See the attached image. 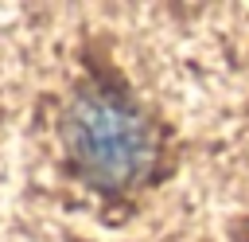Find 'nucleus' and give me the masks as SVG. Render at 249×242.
<instances>
[{
	"mask_svg": "<svg viewBox=\"0 0 249 242\" xmlns=\"http://www.w3.org/2000/svg\"><path fill=\"white\" fill-rule=\"evenodd\" d=\"M62 137L74 168L105 191L128 187L152 164L144 117L113 90H82L62 121Z\"/></svg>",
	"mask_w": 249,
	"mask_h": 242,
	"instance_id": "obj_1",
	"label": "nucleus"
}]
</instances>
